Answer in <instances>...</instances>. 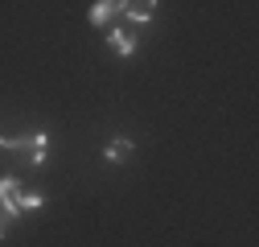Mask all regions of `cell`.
<instances>
[{"instance_id": "cell-1", "label": "cell", "mask_w": 259, "mask_h": 247, "mask_svg": "<svg viewBox=\"0 0 259 247\" xmlns=\"http://www.w3.org/2000/svg\"><path fill=\"white\" fill-rule=\"evenodd\" d=\"M0 148H9V152H29V161H33V165H46V157H50V132L0 136Z\"/></svg>"}, {"instance_id": "cell-2", "label": "cell", "mask_w": 259, "mask_h": 247, "mask_svg": "<svg viewBox=\"0 0 259 247\" xmlns=\"http://www.w3.org/2000/svg\"><path fill=\"white\" fill-rule=\"evenodd\" d=\"M119 17L127 25H148L156 17V0H119Z\"/></svg>"}, {"instance_id": "cell-3", "label": "cell", "mask_w": 259, "mask_h": 247, "mask_svg": "<svg viewBox=\"0 0 259 247\" xmlns=\"http://www.w3.org/2000/svg\"><path fill=\"white\" fill-rule=\"evenodd\" d=\"M107 42H111V50H115L119 58H132L136 46H140V37H136V29H132V25H115L111 33H107Z\"/></svg>"}, {"instance_id": "cell-4", "label": "cell", "mask_w": 259, "mask_h": 247, "mask_svg": "<svg viewBox=\"0 0 259 247\" xmlns=\"http://www.w3.org/2000/svg\"><path fill=\"white\" fill-rule=\"evenodd\" d=\"M17 194H21V181H17V177H0V206H5V214H9V219H21Z\"/></svg>"}, {"instance_id": "cell-5", "label": "cell", "mask_w": 259, "mask_h": 247, "mask_svg": "<svg viewBox=\"0 0 259 247\" xmlns=\"http://www.w3.org/2000/svg\"><path fill=\"white\" fill-rule=\"evenodd\" d=\"M87 17H91V25H99V29H103V25H111V21L119 17V0H99V5H91V13H87Z\"/></svg>"}, {"instance_id": "cell-6", "label": "cell", "mask_w": 259, "mask_h": 247, "mask_svg": "<svg viewBox=\"0 0 259 247\" xmlns=\"http://www.w3.org/2000/svg\"><path fill=\"white\" fill-rule=\"evenodd\" d=\"M132 148H136V144H132V140H127V136H115V140H111V144L103 148V157H107L111 165H123L127 157H132Z\"/></svg>"}, {"instance_id": "cell-7", "label": "cell", "mask_w": 259, "mask_h": 247, "mask_svg": "<svg viewBox=\"0 0 259 247\" xmlns=\"http://www.w3.org/2000/svg\"><path fill=\"white\" fill-rule=\"evenodd\" d=\"M17 206H21V214H25V210H41V206H46V194H37V190H21V194H17Z\"/></svg>"}, {"instance_id": "cell-8", "label": "cell", "mask_w": 259, "mask_h": 247, "mask_svg": "<svg viewBox=\"0 0 259 247\" xmlns=\"http://www.w3.org/2000/svg\"><path fill=\"white\" fill-rule=\"evenodd\" d=\"M9 223H13V219H9V214H5V206H0V239L9 235Z\"/></svg>"}]
</instances>
